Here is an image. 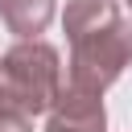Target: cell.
I'll return each instance as SVG.
<instances>
[{"instance_id": "obj_6", "label": "cell", "mask_w": 132, "mask_h": 132, "mask_svg": "<svg viewBox=\"0 0 132 132\" xmlns=\"http://www.w3.org/2000/svg\"><path fill=\"white\" fill-rule=\"evenodd\" d=\"M124 4H128V12H132V0H124Z\"/></svg>"}, {"instance_id": "obj_1", "label": "cell", "mask_w": 132, "mask_h": 132, "mask_svg": "<svg viewBox=\"0 0 132 132\" xmlns=\"http://www.w3.org/2000/svg\"><path fill=\"white\" fill-rule=\"evenodd\" d=\"M62 29L70 41L66 82L103 95L132 66V21L120 16V0H66Z\"/></svg>"}, {"instance_id": "obj_3", "label": "cell", "mask_w": 132, "mask_h": 132, "mask_svg": "<svg viewBox=\"0 0 132 132\" xmlns=\"http://www.w3.org/2000/svg\"><path fill=\"white\" fill-rule=\"evenodd\" d=\"M107 128V111H103V95L66 82L50 107V120L41 132H103Z\"/></svg>"}, {"instance_id": "obj_4", "label": "cell", "mask_w": 132, "mask_h": 132, "mask_svg": "<svg viewBox=\"0 0 132 132\" xmlns=\"http://www.w3.org/2000/svg\"><path fill=\"white\" fill-rule=\"evenodd\" d=\"M0 21L16 37H37L54 21V0H0Z\"/></svg>"}, {"instance_id": "obj_2", "label": "cell", "mask_w": 132, "mask_h": 132, "mask_svg": "<svg viewBox=\"0 0 132 132\" xmlns=\"http://www.w3.org/2000/svg\"><path fill=\"white\" fill-rule=\"evenodd\" d=\"M62 87V58L50 41L21 37L8 54H0V111L41 116L54 107Z\"/></svg>"}, {"instance_id": "obj_5", "label": "cell", "mask_w": 132, "mask_h": 132, "mask_svg": "<svg viewBox=\"0 0 132 132\" xmlns=\"http://www.w3.org/2000/svg\"><path fill=\"white\" fill-rule=\"evenodd\" d=\"M0 132H33V116H25V111H0Z\"/></svg>"}]
</instances>
